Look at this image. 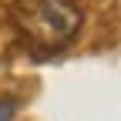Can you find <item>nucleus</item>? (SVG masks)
Listing matches in <instances>:
<instances>
[{"instance_id":"2","label":"nucleus","mask_w":121,"mask_h":121,"mask_svg":"<svg viewBox=\"0 0 121 121\" xmlns=\"http://www.w3.org/2000/svg\"><path fill=\"white\" fill-rule=\"evenodd\" d=\"M17 114V101L13 98H0V121H13Z\"/></svg>"},{"instance_id":"1","label":"nucleus","mask_w":121,"mask_h":121,"mask_svg":"<svg viewBox=\"0 0 121 121\" xmlns=\"http://www.w3.org/2000/svg\"><path fill=\"white\" fill-rule=\"evenodd\" d=\"M13 20L27 40L40 47H64L81 30V7L74 0H20Z\"/></svg>"}]
</instances>
